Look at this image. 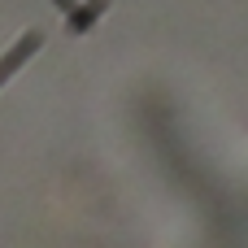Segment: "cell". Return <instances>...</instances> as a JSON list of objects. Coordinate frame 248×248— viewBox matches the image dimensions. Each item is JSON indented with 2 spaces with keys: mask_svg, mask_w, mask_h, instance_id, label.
<instances>
[{
  "mask_svg": "<svg viewBox=\"0 0 248 248\" xmlns=\"http://www.w3.org/2000/svg\"><path fill=\"white\" fill-rule=\"evenodd\" d=\"M39 48H44V35H39V31H26L13 48L0 57V87H4V83H9V78H13V74H17L31 57H35V52H39Z\"/></svg>",
  "mask_w": 248,
  "mask_h": 248,
  "instance_id": "1",
  "label": "cell"
}]
</instances>
